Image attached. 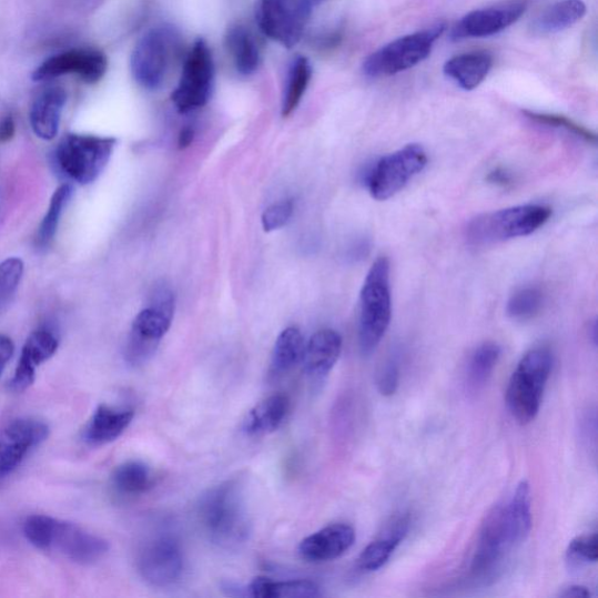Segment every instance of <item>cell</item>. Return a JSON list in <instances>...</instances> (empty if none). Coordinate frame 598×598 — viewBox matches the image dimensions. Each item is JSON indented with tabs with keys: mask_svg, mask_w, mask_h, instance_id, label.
Here are the masks:
<instances>
[{
	"mask_svg": "<svg viewBox=\"0 0 598 598\" xmlns=\"http://www.w3.org/2000/svg\"><path fill=\"white\" fill-rule=\"evenodd\" d=\"M196 516L209 539L223 548L245 544L252 524L242 484L227 480L213 486L197 503Z\"/></svg>",
	"mask_w": 598,
	"mask_h": 598,
	"instance_id": "6da1fadb",
	"label": "cell"
},
{
	"mask_svg": "<svg viewBox=\"0 0 598 598\" xmlns=\"http://www.w3.org/2000/svg\"><path fill=\"white\" fill-rule=\"evenodd\" d=\"M392 321L391 263L376 259L361 293L359 346L369 356L384 339Z\"/></svg>",
	"mask_w": 598,
	"mask_h": 598,
	"instance_id": "7a4b0ae2",
	"label": "cell"
},
{
	"mask_svg": "<svg viewBox=\"0 0 598 598\" xmlns=\"http://www.w3.org/2000/svg\"><path fill=\"white\" fill-rule=\"evenodd\" d=\"M551 368L550 351L536 347L525 354L509 378L506 402L520 425L530 424L539 414Z\"/></svg>",
	"mask_w": 598,
	"mask_h": 598,
	"instance_id": "3957f363",
	"label": "cell"
},
{
	"mask_svg": "<svg viewBox=\"0 0 598 598\" xmlns=\"http://www.w3.org/2000/svg\"><path fill=\"white\" fill-rule=\"evenodd\" d=\"M551 215L545 205L526 204L480 214L469 221L465 239L472 246L483 247L536 233Z\"/></svg>",
	"mask_w": 598,
	"mask_h": 598,
	"instance_id": "277c9868",
	"label": "cell"
},
{
	"mask_svg": "<svg viewBox=\"0 0 598 598\" xmlns=\"http://www.w3.org/2000/svg\"><path fill=\"white\" fill-rule=\"evenodd\" d=\"M174 310L175 298L170 287H154L149 306L131 325L124 349V358L130 366L140 367L152 358L171 327Z\"/></svg>",
	"mask_w": 598,
	"mask_h": 598,
	"instance_id": "5b68a950",
	"label": "cell"
},
{
	"mask_svg": "<svg viewBox=\"0 0 598 598\" xmlns=\"http://www.w3.org/2000/svg\"><path fill=\"white\" fill-rule=\"evenodd\" d=\"M115 146L113 138L70 134L55 149V164L71 181L92 184L112 159Z\"/></svg>",
	"mask_w": 598,
	"mask_h": 598,
	"instance_id": "8992f818",
	"label": "cell"
},
{
	"mask_svg": "<svg viewBox=\"0 0 598 598\" xmlns=\"http://www.w3.org/2000/svg\"><path fill=\"white\" fill-rule=\"evenodd\" d=\"M181 50L179 32L163 26L148 31L131 55V73L146 90H158L165 82Z\"/></svg>",
	"mask_w": 598,
	"mask_h": 598,
	"instance_id": "52a82bcc",
	"label": "cell"
},
{
	"mask_svg": "<svg viewBox=\"0 0 598 598\" xmlns=\"http://www.w3.org/2000/svg\"><path fill=\"white\" fill-rule=\"evenodd\" d=\"M446 31L445 24L398 38L371 54L363 64L371 78L391 77L405 72L426 60L435 41Z\"/></svg>",
	"mask_w": 598,
	"mask_h": 598,
	"instance_id": "ba28073f",
	"label": "cell"
},
{
	"mask_svg": "<svg viewBox=\"0 0 598 598\" xmlns=\"http://www.w3.org/2000/svg\"><path fill=\"white\" fill-rule=\"evenodd\" d=\"M424 146L408 144L386 154L368 174L367 186L375 201L385 202L401 193L428 165Z\"/></svg>",
	"mask_w": 598,
	"mask_h": 598,
	"instance_id": "9c48e42d",
	"label": "cell"
},
{
	"mask_svg": "<svg viewBox=\"0 0 598 598\" xmlns=\"http://www.w3.org/2000/svg\"><path fill=\"white\" fill-rule=\"evenodd\" d=\"M515 546L506 518L505 505H497L486 516L479 531L472 561L474 579L484 584L496 580L508 551Z\"/></svg>",
	"mask_w": 598,
	"mask_h": 598,
	"instance_id": "30bf717a",
	"label": "cell"
},
{
	"mask_svg": "<svg viewBox=\"0 0 598 598\" xmlns=\"http://www.w3.org/2000/svg\"><path fill=\"white\" fill-rule=\"evenodd\" d=\"M214 60L204 39H197L187 54L179 85L171 100L179 112L186 114L206 105L214 87Z\"/></svg>",
	"mask_w": 598,
	"mask_h": 598,
	"instance_id": "8fae6325",
	"label": "cell"
},
{
	"mask_svg": "<svg viewBox=\"0 0 598 598\" xmlns=\"http://www.w3.org/2000/svg\"><path fill=\"white\" fill-rule=\"evenodd\" d=\"M313 0H259L260 30L286 49L297 45L312 14Z\"/></svg>",
	"mask_w": 598,
	"mask_h": 598,
	"instance_id": "7c38bea8",
	"label": "cell"
},
{
	"mask_svg": "<svg viewBox=\"0 0 598 598\" xmlns=\"http://www.w3.org/2000/svg\"><path fill=\"white\" fill-rule=\"evenodd\" d=\"M49 435V426L33 417L16 418L0 428V483L8 479Z\"/></svg>",
	"mask_w": 598,
	"mask_h": 598,
	"instance_id": "4fadbf2b",
	"label": "cell"
},
{
	"mask_svg": "<svg viewBox=\"0 0 598 598\" xmlns=\"http://www.w3.org/2000/svg\"><path fill=\"white\" fill-rule=\"evenodd\" d=\"M108 70L107 55L97 49H75L53 55L33 72L36 82L49 81L68 74H77L83 82L94 84Z\"/></svg>",
	"mask_w": 598,
	"mask_h": 598,
	"instance_id": "5bb4252c",
	"label": "cell"
},
{
	"mask_svg": "<svg viewBox=\"0 0 598 598\" xmlns=\"http://www.w3.org/2000/svg\"><path fill=\"white\" fill-rule=\"evenodd\" d=\"M139 571L148 584L166 587L181 579L184 557L179 543L161 537L145 545L138 560Z\"/></svg>",
	"mask_w": 598,
	"mask_h": 598,
	"instance_id": "9a60e30c",
	"label": "cell"
},
{
	"mask_svg": "<svg viewBox=\"0 0 598 598\" xmlns=\"http://www.w3.org/2000/svg\"><path fill=\"white\" fill-rule=\"evenodd\" d=\"M527 7V0H511V2L473 11L458 21L450 37L453 40H460L495 36L517 23Z\"/></svg>",
	"mask_w": 598,
	"mask_h": 598,
	"instance_id": "2e32d148",
	"label": "cell"
},
{
	"mask_svg": "<svg viewBox=\"0 0 598 598\" xmlns=\"http://www.w3.org/2000/svg\"><path fill=\"white\" fill-rule=\"evenodd\" d=\"M51 549L78 565L91 566L107 556L109 544L73 523L57 519Z\"/></svg>",
	"mask_w": 598,
	"mask_h": 598,
	"instance_id": "e0dca14e",
	"label": "cell"
},
{
	"mask_svg": "<svg viewBox=\"0 0 598 598\" xmlns=\"http://www.w3.org/2000/svg\"><path fill=\"white\" fill-rule=\"evenodd\" d=\"M59 348V338L55 332L48 326L32 332L21 349L20 358L10 383L11 389L17 393L26 392L36 382L37 368L50 361Z\"/></svg>",
	"mask_w": 598,
	"mask_h": 598,
	"instance_id": "ac0fdd59",
	"label": "cell"
},
{
	"mask_svg": "<svg viewBox=\"0 0 598 598\" xmlns=\"http://www.w3.org/2000/svg\"><path fill=\"white\" fill-rule=\"evenodd\" d=\"M356 543V530L347 524L328 525L305 538L298 547L302 559L320 564L336 560Z\"/></svg>",
	"mask_w": 598,
	"mask_h": 598,
	"instance_id": "d6986e66",
	"label": "cell"
},
{
	"mask_svg": "<svg viewBox=\"0 0 598 598\" xmlns=\"http://www.w3.org/2000/svg\"><path fill=\"white\" fill-rule=\"evenodd\" d=\"M343 348V339L337 331L323 328L305 344L303 365L313 379H324L337 364Z\"/></svg>",
	"mask_w": 598,
	"mask_h": 598,
	"instance_id": "ffe728a7",
	"label": "cell"
},
{
	"mask_svg": "<svg viewBox=\"0 0 598 598\" xmlns=\"http://www.w3.org/2000/svg\"><path fill=\"white\" fill-rule=\"evenodd\" d=\"M409 528L411 517L407 514L394 517L383 534L362 551L357 561L358 568L365 572L382 569L406 539Z\"/></svg>",
	"mask_w": 598,
	"mask_h": 598,
	"instance_id": "44dd1931",
	"label": "cell"
},
{
	"mask_svg": "<svg viewBox=\"0 0 598 598\" xmlns=\"http://www.w3.org/2000/svg\"><path fill=\"white\" fill-rule=\"evenodd\" d=\"M135 412L100 405L93 413L82 433V439L88 446L101 447L118 439L131 425Z\"/></svg>",
	"mask_w": 598,
	"mask_h": 598,
	"instance_id": "7402d4cb",
	"label": "cell"
},
{
	"mask_svg": "<svg viewBox=\"0 0 598 598\" xmlns=\"http://www.w3.org/2000/svg\"><path fill=\"white\" fill-rule=\"evenodd\" d=\"M68 93L60 85L43 90L30 110V122L34 134L43 141L57 138Z\"/></svg>",
	"mask_w": 598,
	"mask_h": 598,
	"instance_id": "603a6c76",
	"label": "cell"
},
{
	"mask_svg": "<svg viewBox=\"0 0 598 598\" xmlns=\"http://www.w3.org/2000/svg\"><path fill=\"white\" fill-rule=\"evenodd\" d=\"M494 58L486 52L465 53L445 63L443 72L454 80L464 91H474L490 73Z\"/></svg>",
	"mask_w": 598,
	"mask_h": 598,
	"instance_id": "cb8c5ba5",
	"label": "cell"
},
{
	"mask_svg": "<svg viewBox=\"0 0 598 598\" xmlns=\"http://www.w3.org/2000/svg\"><path fill=\"white\" fill-rule=\"evenodd\" d=\"M287 411L290 398L283 394L272 395L250 411L242 429L250 436L272 434L283 424Z\"/></svg>",
	"mask_w": 598,
	"mask_h": 598,
	"instance_id": "d4e9b609",
	"label": "cell"
},
{
	"mask_svg": "<svg viewBox=\"0 0 598 598\" xmlns=\"http://www.w3.org/2000/svg\"><path fill=\"white\" fill-rule=\"evenodd\" d=\"M225 41L236 71L242 75L255 73L261 62V54L254 34L246 27L237 24L227 31Z\"/></svg>",
	"mask_w": 598,
	"mask_h": 598,
	"instance_id": "484cf974",
	"label": "cell"
},
{
	"mask_svg": "<svg viewBox=\"0 0 598 598\" xmlns=\"http://www.w3.org/2000/svg\"><path fill=\"white\" fill-rule=\"evenodd\" d=\"M587 7L582 0H561L544 11L531 29L538 34H554L571 28L586 16Z\"/></svg>",
	"mask_w": 598,
	"mask_h": 598,
	"instance_id": "4316f807",
	"label": "cell"
},
{
	"mask_svg": "<svg viewBox=\"0 0 598 598\" xmlns=\"http://www.w3.org/2000/svg\"><path fill=\"white\" fill-rule=\"evenodd\" d=\"M153 474L141 460H128L119 465L112 475L114 491L124 497L140 496L153 486Z\"/></svg>",
	"mask_w": 598,
	"mask_h": 598,
	"instance_id": "83f0119b",
	"label": "cell"
},
{
	"mask_svg": "<svg viewBox=\"0 0 598 598\" xmlns=\"http://www.w3.org/2000/svg\"><path fill=\"white\" fill-rule=\"evenodd\" d=\"M251 597L257 598H312L322 596L320 586L308 580L274 581L256 578L249 586Z\"/></svg>",
	"mask_w": 598,
	"mask_h": 598,
	"instance_id": "f1b7e54d",
	"label": "cell"
},
{
	"mask_svg": "<svg viewBox=\"0 0 598 598\" xmlns=\"http://www.w3.org/2000/svg\"><path fill=\"white\" fill-rule=\"evenodd\" d=\"M506 518L513 539L517 545L525 541L531 529L530 487L523 480L511 498L505 505Z\"/></svg>",
	"mask_w": 598,
	"mask_h": 598,
	"instance_id": "f546056e",
	"label": "cell"
},
{
	"mask_svg": "<svg viewBox=\"0 0 598 598\" xmlns=\"http://www.w3.org/2000/svg\"><path fill=\"white\" fill-rule=\"evenodd\" d=\"M305 341L300 328L292 326L281 332L272 358V372L281 375L292 371L303 361Z\"/></svg>",
	"mask_w": 598,
	"mask_h": 598,
	"instance_id": "4dcf8cb0",
	"label": "cell"
},
{
	"mask_svg": "<svg viewBox=\"0 0 598 598\" xmlns=\"http://www.w3.org/2000/svg\"><path fill=\"white\" fill-rule=\"evenodd\" d=\"M313 77L312 63L298 55L291 64L287 72L285 90L282 100V115L291 116L300 105Z\"/></svg>",
	"mask_w": 598,
	"mask_h": 598,
	"instance_id": "1f68e13d",
	"label": "cell"
},
{
	"mask_svg": "<svg viewBox=\"0 0 598 598\" xmlns=\"http://www.w3.org/2000/svg\"><path fill=\"white\" fill-rule=\"evenodd\" d=\"M500 354V346L494 342L484 343L474 351L467 367L469 391L478 392L489 383Z\"/></svg>",
	"mask_w": 598,
	"mask_h": 598,
	"instance_id": "d6a6232c",
	"label": "cell"
},
{
	"mask_svg": "<svg viewBox=\"0 0 598 598\" xmlns=\"http://www.w3.org/2000/svg\"><path fill=\"white\" fill-rule=\"evenodd\" d=\"M72 194L73 187L70 184H63L55 190L48 213L43 216L37 232L36 245L39 250L50 247L58 232L63 210L68 206Z\"/></svg>",
	"mask_w": 598,
	"mask_h": 598,
	"instance_id": "836d02e7",
	"label": "cell"
},
{
	"mask_svg": "<svg viewBox=\"0 0 598 598\" xmlns=\"http://www.w3.org/2000/svg\"><path fill=\"white\" fill-rule=\"evenodd\" d=\"M544 295L538 287H523L507 302L506 313L509 318L525 322L535 318L543 308Z\"/></svg>",
	"mask_w": 598,
	"mask_h": 598,
	"instance_id": "e575fe53",
	"label": "cell"
},
{
	"mask_svg": "<svg viewBox=\"0 0 598 598\" xmlns=\"http://www.w3.org/2000/svg\"><path fill=\"white\" fill-rule=\"evenodd\" d=\"M57 519L45 515H33L27 518L23 527L27 540L36 548L51 550Z\"/></svg>",
	"mask_w": 598,
	"mask_h": 598,
	"instance_id": "d590c367",
	"label": "cell"
},
{
	"mask_svg": "<svg viewBox=\"0 0 598 598\" xmlns=\"http://www.w3.org/2000/svg\"><path fill=\"white\" fill-rule=\"evenodd\" d=\"M23 274L24 262L18 257H10L0 263V307L12 300Z\"/></svg>",
	"mask_w": 598,
	"mask_h": 598,
	"instance_id": "8d00e7d4",
	"label": "cell"
},
{
	"mask_svg": "<svg viewBox=\"0 0 598 598\" xmlns=\"http://www.w3.org/2000/svg\"><path fill=\"white\" fill-rule=\"evenodd\" d=\"M525 114L528 119L534 120L538 123H543L554 128L565 129L576 138H580L589 143H596V135L592 134L590 130L565 116L534 112H525Z\"/></svg>",
	"mask_w": 598,
	"mask_h": 598,
	"instance_id": "74e56055",
	"label": "cell"
},
{
	"mask_svg": "<svg viewBox=\"0 0 598 598\" xmlns=\"http://www.w3.org/2000/svg\"><path fill=\"white\" fill-rule=\"evenodd\" d=\"M597 535H586L570 541L567 558L570 562L595 564L597 561Z\"/></svg>",
	"mask_w": 598,
	"mask_h": 598,
	"instance_id": "f35d334b",
	"label": "cell"
},
{
	"mask_svg": "<svg viewBox=\"0 0 598 598\" xmlns=\"http://www.w3.org/2000/svg\"><path fill=\"white\" fill-rule=\"evenodd\" d=\"M294 213L292 201H283L272 205L262 214V226L265 232H274L284 227Z\"/></svg>",
	"mask_w": 598,
	"mask_h": 598,
	"instance_id": "ab89813d",
	"label": "cell"
},
{
	"mask_svg": "<svg viewBox=\"0 0 598 598\" xmlns=\"http://www.w3.org/2000/svg\"><path fill=\"white\" fill-rule=\"evenodd\" d=\"M376 386L382 395L393 396L401 386V367L395 361H388L376 378Z\"/></svg>",
	"mask_w": 598,
	"mask_h": 598,
	"instance_id": "60d3db41",
	"label": "cell"
},
{
	"mask_svg": "<svg viewBox=\"0 0 598 598\" xmlns=\"http://www.w3.org/2000/svg\"><path fill=\"white\" fill-rule=\"evenodd\" d=\"M14 353L12 339L6 335H0V376H2L8 363Z\"/></svg>",
	"mask_w": 598,
	"mask_h": 598,
	"instance_id": "b9f144b4",
	"label": "cell"
},
{
	"mask_svg": "<svg viewBox=\"0 0 598 598\" xmlns=\"http://www.w3.org/2000/svg\"><path fill=\"white\" fill-rule=\"evenodd\" d=\"M16 134V121L12 115H7L0 121V143H7Z\"/></svg>",
	"mask_w": 598,
	"mask_h": 598,
	"instance_id": "7bdbcfd3",
	"label": "cell"
},
{
	"mask_svg": "<svg viewBox=\"0 0 598 598\" xmlns=\"http://www.w3.org/2000/svg\"><path fill=\"white\" fill-rule=\"evenodd\" d=\"M562 598H589L591 592L587 587L584 586H570L560 592Z\"/></svg>",
	"mask_w": 598,
	"mask_h": 598,
	"instance_id": "ee69618b",
	"label": "cell"
},
{
	"mask_svg": "<svg viewBox=\"0 0 598 598\" xmlns=\"http://www.w3.org/2000/svg\"><path fill=\"white\" fill-rule=\"evenodd\" d=\"M487 180H489L490 183H494L499 186L511 184V181H513L511 174H509L507 171L503 169H497L494 172H491L489 175V179Z\"/></svg>",
	"mask_w": 598,
	"mask_h": 598,
	"instance_id": "f6af8a7d",
	"label": "cell"
},
{
	"mask_svg": "<svg viewBox=\"0 0 598 598\" xmlns=\"http://www.w3.org/2000/svg\"><path fill=\"white\" fill-rule=\"evenodd\" d=\"M194 139V131L191 128H185L181 132L180 146L187 148Z\"/></svg>",
	"mask_w": 598,
	"mask_h": 598,
	"instance_id": "bcb514c9",
	"label": "cell"
},
{
	"mask_svg": "<svg viewBox=\"0 0 598 598\" xmlns=\"http://www.w3.org/2000/svg\"><path fill=\"white\" fill-rule=\"evenodd\" d=\"M322 2H324V0H313V4H320Z\"/></svg>",
	"mask_w": 598,
	"mask_h": 598,
	"instance_id": "7dc6e473",
	"label": "cell"
}]
</instances>
